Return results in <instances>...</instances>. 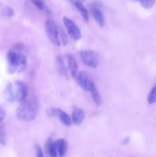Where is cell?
<instances>
[{"label":"cell","mask_w":156,"mask_h":157,"mask_svg":"<svg viewBox=\"0 0 156 157\" xmlns=\"http://www.w3.org/2000/svg\"><path fill=\"white\" fill-rule=\"evenodd\" d=\"M46 150L50 157H58V151H57L56 143L51 139H49L46 144Z\"/></svg>","instance_id":"cell-13"},{"label":"cell","mask_w":156,"mask_h":157,"mask_svg":"<svg viewBox=\"0 0 156 157\" xmlns=\"http://www.w3.org/2000/svg\"><path fill=\"white\" fill-rule=\"evenodd\" d=\"M45 31L47 36L49 40L55 46H60L61 44V37H60V30L54 21L50 18L45 21Z\"/></svg>","instance_id":"cell-4"},{"label":"cell","mask_w":156,"mask_h":157,"mask_svg":"<svg viewBox=\"0 0 156 157\" xmlns=\"http://www.w3.org/2000/svg\"><path fill=\"white\" fill-rule=\"evenodd\" d=\"M38 113V102L35 97H28L25 101L20 103L16 112L19 121H32L35 119Z\"/></svg>","instance_id":"cell-2"},{"label":"cell","mask_w":156,"mask_h":157,"mask_svg":"<svg viewBox=\"0 0 156 157\" xmlns=\"http://www.w3.org/2000/svg\"><path fill=\"white\" fill-rule=\"evenodd\" d=\"M148 101L149 104H154V103H156V85L151 89L150 93L148 94Z\"/></svg>","instance_id":"cell-19"},{"label":"cell","mask_w":156,"mask_h":157,"mask_svg":"<svg viewBox=\"0 0 156 157\" xmlns=\"http://www.w3.org/2000/svg\"><path fill=\"white\" fill-rule=\"evenodd\" d=\"M90 14L94 18L95 21L98 23L100 27H103L105 25V18H104V15L101 9L98 7L96 5H92L90 8Z\"/></svg>","instance_id":"cell-9"},{"label":"cell","mask_w":156,"mask_h":157,"mask_svg":"<svg viewBox=\"0 0 156 157\" xmlns=\"http://www.w3.org/2000/svg\"><path fill=\"white\" fill-rule=\"evenodd\" d=\"M56 143V147H57V151H58V156L62 157L64 156V154L67 152V141L64 139H59L57 141Z\"/></svg>","instance_id":"cell-12"},{"label":"cell","mask_w":156,"mask_h":157,"mask_svg":"<svg viewBox=\"0 0 156 157\" xmlns=\"http://www.w3.org/2000/svg\"><path fill=\"white\" fill-rule=\"evenodd\" d=\"M67 67L70 72L72 78H74L76 76V73L78 72V64L76 62L74 57L71 55H68L67 56Z\"/></svg>","instance_id":"cell-11"},{"label":"cell","mask_w":156,"mask_h":157,"mask_svg":"<svg viewBox=\"0 0 156 157\" xmlns=\"http://www.w3.org/2000/svg\"><path fill=\"white\" fill-rule=\"evenodd\" d=\"M57 64H58V70H59L60 73L67 76V73L65 66V61H64V59L61 55H58V58H57Z\"/></svg>","instance_id":"cell-16"},{"label":"cell","mask_w":156,"mask_h":157,"mask_svg":"<svg viewBox=\"0 0 156 157\" xmlns=\"http://www.w3.org/2000/svg\"><path fill=\"white\" fill-rule=\"evenodd\" d=\"M84 117H85V113L84 111L80 107H74L73 109V111H72V123H73L74 125L79 126L84 121Z\"/></svg>","instance_id":"cell-10"},{"label":"cell","mask_w":156,"mask_h":157,"mask_svg":"<svg viewBox=\"0 0 156 157\" xmlns=\"http://www.w3.org/2000/svg\"><path fill=\"white\" fill-rule=\"evenodd\" d=\"M133 1H135V2H138V0H133Z\"/></svg>","instance_id":"cell-25"},{"label":"cell","mask_w":156,"mask_h":157,"mask_svg":"<svg viewBox=\"0 0 156 157\" xmlns=\"http://www.w3.org/2000/svg\"><path fill=\"white\" fill-rule=\"evenodd\" d=\"M24 45L17 44L8 52V71L10 74L22 72L27 67V58L24 53Z\"/></svg>","instance_id":"cell-1"},{"label":"cell","mask_w":156,"mask_h":157,"mask_svg":"<svg viewBox=\"0 0 156 157\" xmlns=\"http://www.w3.org/2000/svg\"><path fill=\"white\" fill-rule=\"evenodd\" d=\"M138 2L145 9H151L154 4V0H138Z\"/></svg>","instance_id":"cell-20"},{"label":"cell","mask_w":156,"mask_h":157,"mask_svg":"<svg viewBox=\"0 0 156 157\" xmlns=\"http://www.w3.org/2000/svg\"><path fill=\"white\" fill-rule=\"evenodd\" d=\"M3 14L6 15V17H12L14 15V10L9 6H6L3 9Z\"/></svg>","instance_id":"cell-21"},{"label":"cell","mask_w":156,"mask_h":157,"mask_svg":"<svg viewBox=\"0 0 156 157\" xmlns=\"http://www.w3.org/2000/svg\"><path fill=\"white\" fill-rule=\"evenodd\" d=\"M50 116L57 117L59 118L60 121H61L64 125L67 126V127H70L72 124V119L67 113L62 110L60 108H50L49 109L48 112H47Z\"/></svg>","instance_id":"cell-8"},{"label":"cell","mask_w":156,"mask_h":157,"mask_svg":"<svg viewBox=\"0 0 156 157\" xmlns=\"http://www.w3.org/2000/svg\"><path fill=\"white\" fill-rule=\"evenodd\" d=\"M6 140H7V138H6V129H5L4 125L0 123V144L5 145L6 144Z\"/></svg>","instance_id":"cell-18"},{"label":"cell","mask_w":156,"mask_h":157,"mask_svg":"<svg viewBox=\"0 0 156 157\" xmlns=\"http://www.w3.org/2000/svg\"><path fill=\"white\" fill-rule=\"evenodd\" d=\"M5 117H6V112L3 107L0 105V123H2V121L4 120Z\"/></svg>","instance_id":"cell-23"},{"label":"cell","mask_w":156,"mask_h":157,"mask_svg":"<svg viewBox=\"0 0 156 157\" xmlns=\"http://www.w3.org/2000/svg\"><path fill=\"white\" fill-rule=\"evenodd\" d=\"M68 1H70V2L72 3H74L76 2H83L85 1V0H68Z\"/></svg>","instance_id":"cell-24"},{"label":"cell","mask_w":156,"mask_h":157,"mask_svg":"<svg viewBox=\"0 0 156 157\" xmlns=\"http://www.w3.org/2000/svg\"><path fill=\"white\" fill-rule=\"evenodd\" d=\"M32 2L39 9L40 11H42V12H45L47 14V16H49L50 18L52 15L51 12H50V9H48L47 6H46L45 3L42 1V0H31Z\"/></svg>","instance_id":"cell-15"},{"label":"cell","mask_w":156,"mask_h":157,"mask_svg":"<svg viewBox=\"0 0 156 157\" xmlns=\"http://www.w3.org/2000/svg\"><path fill=\"white\" fill-rule=\"evenodd\" d=\"M73 6L76 7V9L79 11V12L80 13V15H82L83 18L85 21H89V18H90V15H89V12L87 11V9L84 7V6L83 5V2H76L73 3Z\"/></svg>","instance_id":"cell-14"},{"label":"cell","mask_w":156,"mask_h":157,"mask_svg":"<svg viewBox=\"0 0 156 157\" xmlns=\"http://www.w3.org/2000/svg\"><path fill=\"white\" fill-rule=\"evenodd\" d=\"M92 94V98H93V101L96 104V106H99L101 104V98H100V94H99V91H98V89L96 88V87L92 90L91 92Z\"/></svg>","instance_id":"cell-17"},{"label":"cell","mask_w":156,"mask_h":157,"mask_svg":"<svg viewBox=\"0 0 156 157\" xmlns=\"http://www.w3.org/2000/svg\"><path fill=\"white\" fill-rule=\"evenodd\" d=\"M6 97L10 102L21 103L28 97V87L24 81H17L14 84H9L6 88Z\"/></svg>","instance_id":"cell-3"},{"label":"cell","mask_w":156,"mask_h":157,"mask_svg":"<svg viewBox=\"0 0 156 157\" xmlns=\"http://www.w3.org/2000/svg\"><path fill=\"white\" fill-rule=\"evenodd\" d=\"M63 21H64V26H65L68 35L74 41H78V40L80 39L81 37H82V34H81L80 30L79 27L76 25V23L73 20L66 16L63 18Z\"/></svg>","instance_id":"cell-6"},{"label":"cell","mask_w":156,"mask_h":157,"mask_svg":"<svg viewBox=\"0 0 156 157\" xmlns=\"http://www.w3.org/2000/svg\"><path fill=\"white\" fill-rule=\"evenodd\" d=\"M76 82L78 85L87 92H91L96 87L95 83L93 78L86 71L77 72L76 76L74 77Z\"/></svg>","instance_id":"cell-5"},{"label":"cell","mask_w":156,"mask_h":157,"mask_svg":"<svg viewBox=\"0 0 156 157\" xmlns=\"http://www.w3.org/2000/svg\"><path fill=\"white\" fill-rule=\"evenodd\" d=\"M83 62L91 68H96L98 65V58L93 51L86 50L80 52Z\"/></svg>","instance_id":"cell-7"},{"label":"cell","mask_w":156,"mask_h":157,"mask_svg":"<svg viewBox=\"0 0 156 157\" xmlns=\"http://www.w3.org/2000/svg\"><path fill=\"white\" fill-rule=\"evenodd\" d=\"M35 151H36L37 157H44L42 150H41V148L38 145L35 146Z\"/></svg>","instance_id":"cell-22"}]
</instances>
